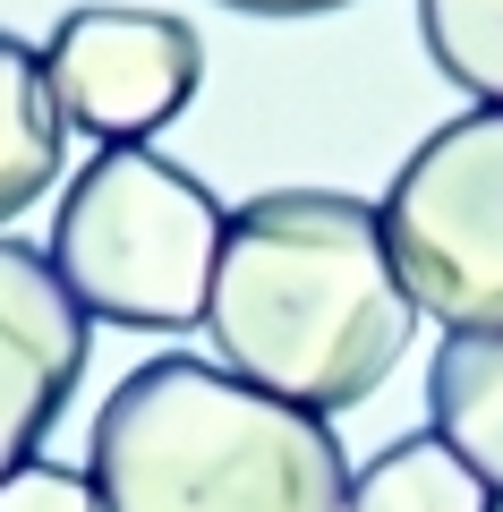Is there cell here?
I'll use <instances>...</instances> for the list:
<instances>
[{
	"mask_svg": "<svg viewBox=\"0 0 503 512\" xmlns=\"http://www.w3.org/2000/svg\"><path fill=\"white\" fill-rule=\"evenodd\" d=\"M418 299L384 248V214L350 188H265L231 205L205 333L231 376L342 419L401 367Z\"/></svg>",
	"mask_w": 503,
	"mask_h": 512,
	"instance_id": "1",
	"label": "cell"
},
{
	"mask_svg": "<svg viewBox=\"0 0 503 512\" xmlns=\"http://www.w3.org/2000/svg\"><path fill=\"white\" fill-rule=\"evenodd\" d=\"M86 478L103 512H350L333 419L273 402L188 350H162L111 384Z\"/></svg>",
	"mask_w": 503,
	"mask_h": 512,
	"instance_id": "2",
	"label": "cell"
},
{
	"mask_svg": "<svg viewBox=\"0 0 503 512\" xmlns=\"http://www.w3.org/2000/svg\"><path fill=\"white\" fill-rule=\"evenodd\" d=\"M222 197L180 171L154 146H103L69 180L52 214V274L94 325L128 333H180L205 325V291H214L222 256Z\"/></svg>",
	"mask_w": 503,
	"mask_h": 512,
	"instance_id": "3",
	"label": "cell"
},
{
	"mask_svg": "<svg viewBox=\"0 0 503 512\" xmlns=\"http://www.w3.org/2000/svg\"><path fill=\"white\" fill-rule=\"evenodd\" d=\"M384 248L418 316L452 333H503V111L469 103L384 188Z\"/></svg>",
	"mask_w": 503,
	"mask_h": 512,
	"instance_id": "4",
	"label": "cell"
},
{
	"mask_svg": "<svg viewBox=\"0 0 503 512\" xmlns=\"http://www.w3.org/2000/svg\"><path fill=\"white\" fill-rule=\"evenodd\" d=\"M43 77L69 128L94 146H145L205 86V43L171 9H69L43 43Z\"/></svg>",
	"mask_w": 503,
	"mask_h": 512,
	"instance_id": "5",
	"label": "cell"
},
{
	"mask_svg": "<svg viewBox=\"0 0 503 512\" xmlns=\"http://www.w3.org/2000/svg\"><path fill=\"white\" fill-rule=\"evenodd\" d=\"M94 316L69 299L52 256L0 231V478L26 470L86 376Z\"/></svg>",
	"mask_w": 503,
	"mask_h": 512,
	"instance_id": "6",
	"label": "cell"
},
{
	"mask_svg": "<svg viewBox=\"0 0 503 512\" xmlns=\"http://www.w3.org/2000/svg\"><path fill=\"white\" fill-rule=\"evenodd\" d=\"M427 436L503 495V333H444L427 359Z\"/></svg>",
	"mask_w": 503,
	"mask_h": 512,
	"instance_id": "7",
	"label": "cell"
},
{
	"mask_svg": "<svg viewBox=\"0 0 503 512\" xmlns=\"http://www.w3.org/2000/svg\"><path fill=\"white\" fill-rule=\"evenodd\" d=\"M60 103L52 77H43V52L18 43L0 26V231L60 180Z\"/></svg>",
	"mask_w": 503,
	"mask_h": 512,
	"instance_id": "8",
	"label": "cell"
},
{
	"mask_svg": "<svg viewBox=\"0 0 503 512\" xmlns=\"http://www.w3.org/2000/svg\"><path fill=\"white\" fill-rule=\"evenodd\" d=\"M350 512H503V495L444 436H401L350 470Z\"/></svg>",
	"mask_w": 503,
	"mask_h": 512,
	"instance_id": "9",
	"label": "cell"
},
{
	"mask_svg": "<svg viewBox=\"0 0 503 512\" xmlns=\"http://www.w3.org/2000/svg\"><path fill=\"white\" fill-rule=\"evenodd\" d=\"M418 35L469 103L503 111V0H418Z\"/></svg>",
	"mask_w": 503,
	"mask_h": 512,
	"instance_id": "10",
	"label": "cell"
},
{
	"mask_svg": "<svg viewBox=\"0 0 503 512\" xmlns=\"http://www.w3.org/2000/svg\"><path fill=\"white\" fill-rule=\"evenodd\" d=\"M0 512H103V495H94L86 470H69V461H26V470L0 478Z\"/></svg>",
	"mask_w": 503,
	"mask_h": 512,
	"instance_id": "11",
	"label": "cell"
},
{
	"mask_svg": "<svg viewBox=\"0 0 503 512\" xmlns=\"http://www.w3.org/2000/svg\"><path fill=\"white\" fill-rule=\"evenodd\" d=\"M239 18H324V9H350V0H222Z\"/></svg>",
	"mask_w": 503,
	"mask_h": 512,
	"instance_id": "12",
	"label": "cell"
}]
</instances>
